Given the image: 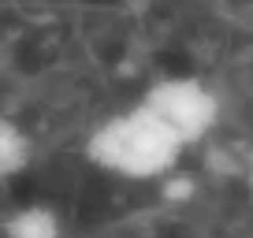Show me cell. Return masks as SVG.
Here are the masks:
<instances>
[{
  "mask_svg": "<svg viewBox=\"0 0 253 238\" xmlns=\"http://www.w3.org/2000/svg\"><path fill=\"white\" fill-rule=\"evenodd\" d=\"M30 164V138L15 119L0 116V183Z\"/></svg>",
  "mask_w": 253,
  "mask_h": 238,
  "instance_id": "4",
  "label": "cell"
},
{
  "mask_svg": "<svg viewBox=\"0 0 253 238\" xmlns=\"http://www.w3.org/2000/svg\"><path fill=\"white\" fill-rule=\"evenodd\" d=\"M182 149L186 145L142 104L104 119L86 142L89 164L130 183H160L168 171L179 167Z\"/></svg>",
  "mask_w": 253,
  "mask_h": 238,
  "instance_id": "1",
  "label": "cell"
},
{
  "mask_svg": "<svg viewBox=\"0 0 253 238\" xmlns=\"http://www.w3.org/2000/svg\"><path fill=\"white\" fill-rule=\"evenodd\" d=\"M4 238H63L52 205H23L4 220Z\"/></svg>",
  "mask_w": 253,
  "mask_h": 238,
  "instance_id": "3",
  "label": "cell"
},
{
  "mask_svg": "<svg viewBox=\"0 0 253 238\" xmlns=\"http://www.w3.org/2000/svg\"><path fill=\"white\" fill-rule=\"evenodd\" d=\"M242 183H246V190H250V201H253V149L242 157Z\"/></svg>",
  "mask_w": 253,
  "mask_h": 238,
  "instance_id": "6",
  "label": "cell"
},
{
  "mask_svg": "<svg viewBox=\"0 0 253 238\" xmlns=\"http://www.w3.org/2000/svg\"><path fill=\"white\" fill-rule=\"evenodd\" d=\"M198 175H190V171H168L164 179H160V198L168 201V205H190V201L198 198Z\"/></svg>",
  "mask_w": 253,
  "mask_h": 238,
  "instance_id": "5",
  "label": "cell"
},
{
  "mask_svg": "<svg viewBox=\"0 0 253 238\" xmlns=\"http://www.w3.org/2000/svg\"><path fill=\"white\" fill-rule=\"evenodd\" d=\"M138 104L153 112L182 145L205 142L220 123V97L190 75H168V79L149 82Z\"/></svg>",
  "mask_w": 253,
  "mask_h": 238,
  "instance_id": "2",
  "label": "cell"
}]
</instances>
